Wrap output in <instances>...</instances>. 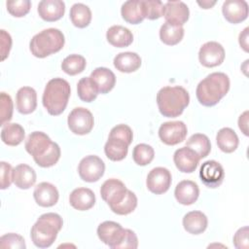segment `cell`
<instances>
[{
	"instance_id": "cell-1",
	"label": "cell",
	"mask_w": 249,
	"mask_h": 249,
	"mask_svg": "<svg viewBox=\"0 0 249 249\" xmlns=\"http://www.w3.org/2000/svg\"><path fill=\"white\" fill-rule=\"evenodd\" d=\"M25 150L41 167L54 165L58 161L61 154L59 146L42 131H34L27 136Z\"/></svg>"
},
{
	"instance_id": "cell-2",
	"label": "cell",
	"mask_w": 249,
	"mask_h": 249,
	"mask_svg": "<svg viewBox=\"0 0 249 249\" xmlns=\"http://www.w3.org/2000/svg\"><path fill=\"white\" fill-rule=\"evenodd\" d=\"M230 79L223 72L207 75L196 87V94L198 102L206 107L216 105L229 91Z\"/></svg>"
},
{
	"instance_id": "cell-3",
	"label": "cell",
	"mask_w": 249,
	"mask_h": 249,
	"mask_svg": "<svg viewBox=\"0 0 249 249\" xmlns=\"http://www.w3.org/2000/svg\"><path fill=\"white\" fill-rule=\"evenodd\" d=\"M190 103L189 92L180 86L163 87L157 94L160 113L167 118L180 116Z\"/></svg>"
},
{
	"instance_id": "cell-4",
	"label": "cell",
	"mask_w": 249,
	"mask_h": 249,
	"mask_svg": "<svg viewBox=\"0 0 249 249\" xmlns=\"http://www.w3.org/2000/svg\"><path fill=\"white\" fill-rule=\"evenodd\" d=\"M62 226L63 220L60 215L53 212L41 215L30 231L34 245L39 248L50 247L56 239Z\"/></svg>"
},
{
	"instance_id": "cell-5",
	"label": "cell",
	"mask_w": 249,
	"mask_h": 249,
	"mask_svg": "<svg viewBox=\"0 0 249 249\" xmlns=\"http://www.w3.org/2000/svg\"><path fill=\"white\" fill-rule=\"evenodd\" d=\"M70 85L62 78L50 80L44 89L42 102L48 113L52 116L60 115L66 108L70 97Z\"/></svg>"
},
{
	"instance_id": "cell-6",
	"label": "cell",
	"mask_w": 249,
	"mask_h": 249,
	"mask_svg": "<svg viewBox=\"0 0 249 249\" xmlns=\"http://www.w3.org/2000/svg\"><path fill=\"white\" fill-rule=\"evenodd\" d=\"M65 43L63 33L57 28H47L34 35L29 43L31 53L39 58L59 52Z\"/></svg>"
},
{
	"instance_id": "cell-7",
	"label": "cell",
	"mask_w": 249,
	"mask_h": 249,
	"mask_svg": "<svg viewBox=\"0 0 249 249\" xmlns=\"http://www.w3.org/2000/svg\"><path fill=\"white\" fill-rule=\"evenodd\" d=\"M67 124L69 129L78 135H85L91 131L94 119L89 110L84 107L74 108L68 115Z\"/></svg>"
},
{
	"instance_id": "cell-8",
	"label": "cell",
	"mask_w": 249,
	"mask_h": 249,
	"mask_svg": "<svg viewBox=\"0 0 249 249\" xmlns=\"http://www.w3.org/2000/svg\"><path fill=\"white\" fill-rule=\"evenodd\" d=\"M105 164L103 160L94 155L83 158L78 166V173L82 180L93 183L98 181L104 174Z\"/></svg>"
},
{
	"instance_id": "cell-9",
	"label": "cell",
	"mask_w": 249,
	"mask_h": 249,
	"mask_svg": "<svg viewBox=\"0 0 249 249\" xmlns=\"http://www.w3.org/2000/svg\"><path fill=\"white\" fill-rule=\"evenodd\" d=\"M187 125L182 121L165 122L159 128V137L166 145L173 146L183 142L187 136Z\"/></svg>"
},
{
	"instance_id": "cell-10",
	"label": "cell",
	"mask_w": 249,
	"mask_h": 249,
	"mask_svg": "<svg viewBox=\"0 0 249 249\" xmlns=\"http://www.w3.org/2000/svg\"><path fill=\"white\" fill-rule=\"evenodd\" d=\"M127 191L128 189H126L125 185L121 180L111 178L102 184L100 188V195L102 199L107 202L109 207L112 209L125 197Z\"/></svg>"
},
{
	"instance_id": "cell-11",
	"label": "cell",
	"mask_w": 249,
	"mask_h": 249,
	"mask_svg": "<svg viewBox=\"0 0 249 249\" xmlns=\"http://www.w3.org/2000/svg\"><path fill=\"white\" fill-rule=\"evenodd\" d=\"M125 233L124 229L119 223L113 221H105L97 228V235L99 239L113 249H117L122 242Z\"/></svg>"
},
{
	"instance_id": "cell-12",
	"label": "cell",
	"mask_w": 249,
	"mask_h": 249,
	"mask_svg": "<svg viewBox=\"0 0 249 249\" xmlns=\"http://www.w3.org/2000/svg\"><path fill=\"white\" fill-rule=\"evenodd\" d=\"M199 178L208 188H218L224 181L225 171L221 163L210 160L204 161L199 169Z\"/></svg>"
},
{
	"instance_id": "cell-13",
	"label": "cell",
	"mask_w": 249,
	"mask_h": 249,
	"mask_svg": "<svg viewBox=\"0 0 249 249\" xmlns=\"http://www.w3.org/2000/svg\"><path fill=\"white\" fill-rule=\"evenodd\" d=\"M199 62L205 67H216L225 59V50L223 46L215 41L206 42L198 52Z\"/></svg>"
},
{
	"instance_id": "cell-14",
	"label": "cell",
	"mask_w": 249,
	"mask_h": 249,
	"mask_svg": "<svg viewBox=\"0 0 249 249\" xmlns=\"http://www.w3.org/2000/svg\"><path fill=\"white\" fill-rule=\"evenodd\" d=\"M148 190L156 195H161L168 191L171 185V173L165 167H155L153 168L146 180Z\"/></svg>"
},
{
	"instance_id": "cell-15",
	"label": "cell",
	"mask_w": 249,
	"mask_h": 249,
	"mask_svg": "<svg viewBox=\"0 0 249 249\" xmlns=\"http://www.w3.org/2000/svg\"><path fill=\"white\" fill-rule=\"evenodd\" d=\"M189 16V8L182 1H168L164 4L163 17L172 25L182 26L188 21Z\"/></svg>"
},
{
	"instance_id": "cell-16",
	"label": "cell",
	"mask_w": 249,
	"mask_h": 249,
	"mask_svg": "<svg viewBox=\"0 0 249 249\" xmlns=\"http://www.w3.org/2000/svg\"><path fill=\"white\" fill-rule=\"evenodd\" d=\"M199 160L198 155L187 146L177 149L173 155V161L176 167L183 173L194 172L198 165Z\"/></svg>"
},
{
	"instance_id": "cell-17",
	"label": "cell",
	"mask_w": 249,
	"mask_h": 249,
	"mask_svg": "<svg viewBox=\"0 0 249 249\" xmlns=\"http://www.w3.org/2000/svg\"><path fill=\"white\" fill-rule=\"evenodd\" d=\"M222 12L231 23H239L248 17V4L244 0H227L223 3Z\"/></svg>"
},
{
	"instance_id": "cell-18",
	"label": "cell",
	"mask_w": 249,
	"mask_h": 249,
	"mask_svg": "<svg viewBox=\"0 0 249 249\" xmlns=\"http://www.w3.org/2000/svg\"><path fill=\"white\" fill-rule=\"evenodd\" d=\"M89 79L95 87L98 93H107L113 89L116 84L115 74L106 67L95 68L89 76Z\"/></svg>"
},
{
	"instance_id": "cell-19",
	"label": "cell",
	"mask_w": 249,
	"mask_h": 249,
	"mask_svg": "<svg viewBox=\"0 0 249 249\" xmlns=\"http://www.w3.org/2000/svg\"><path fill=\"white\" fill-rule=\"evenodd\" d=\"M36 203L42 207H51L58 201L59 194L54 185L49 182L39 183L33 192Z\"/></svg>"
},
{
	"instance_id": "cell-20",
	"label": "cell",
	"mask_w": 249,
	"mask_h": 249,
	"mask_svg": "<svg viewBox=\"0 0 249 249\" xmlns=\"http://www.w3.org/2000/svg\"><path fill=\"white\" fill-rule=\"evenodd\" d=\"M176 200L183 205H191L196 201L199 189L196 183L191 180H183L177 184L174 190Z\"/></svg>"
},
{
	"instance_id": "cell-21",
	"label": "cell",
	"mask_w": 249,
	"mask_h": 249,
	"mask_svg": "<svg viewBox=\"0 0 249 249\" xmlns=\"http://www.w3.org/2000/svg\"><path fill=\"white\" fill-rule=\"evenodd\" d=\"M65 4L61 0H42L38 4V14L46 21H55L62 18Z\"/></svg>"
},
{
	"instance_id": "cell-22",
	"label": "cell",
	"mask_w": 249,
	"mask_h": 249,
	"mask_svg": "<svg viewBox=\"0 0 249 249\" xmlns=\"http://www.w3.org/2000/svg\"><path fill=\"white\" fill-rule=\"evenodd\" d=\"M17 109L20 114L27 115L32 113L37 107V93L31 87L20 88L16 96Z\"/></svg>"
},
{
	"instance_id": "cell-23",
	"label": "cell",
	"mask_w": 249,
	"mask_h": 249,
	"mask_svg": "<svg viewBox=\"0 0 249 249\" xmlns=\"http://www.w3.org/2000/svg\"><path fill=\"white\" fill-rule=\"evenodd\" d=\"M71 206L79 211L90 209L95 203L94 193L89 188H77L69 196Z\"/></svg>"
},
{
	"instance_id": "cell-24",
	"label": "cell",
	"mask_w": 249,
	"mask_h": 249,
	"mask_svg": "<svg viewBox=\"0 0 249 249\" xmlns=\"http://www.w3.org/2000/svg\"><path fill=\"white\" fill-rule=\"evenodd\" d=\"M13 182L18 188L27 190L35 184L36 172L28 164L20 163L13 168Z\"/></svg>"
},
{
	"instance_id": "cell-25",
	"label": "cell",
	"mask_w": 249,
	"mask_h": 249,
	"mask_svg": "<svg viewBox=\"0 0 249 249\" xmlns=\"http://www.w3.org/2000/svg\"><path fill=\"white\" fill-rule=\"evenodd\" d=\"M107 41L114 47L125 48L133 41L132 32L122 25H113L106 32Z\"/></svg>"
},
{
	"instance_id": "cell-26",
	"label": "cell",
	"mask_w": 249,
	"mask_h": 249,
	"mask_svg": "<svg viewBox=\"0 0 249 249\" xmlns=\"http://www.w3.org/2000/svg\"><path fill=\"white\" fill-rule=\"evenodd\" d=\"M208 225L207 217L201 211H191L183 217V227L185 231L192 234L202 233Z\"/></svg>"
},
{
	"instance_id": "cell-27",
	"label": "cell",
	"mask_w": 249,
	"mask_h": 249,
	"mask_svg": "<svg viewBox=\"0 0 249 249\" xmlns=\"http://www.w3.org/2000/svg\"><path fill=\"white\" fill-rule=\"evenodd\" d=\"M114 66L123 73H131L141 66V57L136 53L124 52L118 53L114 58Z\"/></svg>"
},
{
	"instance_id": "cell-28",
	"label": "cell",
	"mask_w": 249,
	"mask_h": 249,
	"mask_svg": "<svg viewBox=\"0 0 249 249\" xmlns=\"http://www.w3.org/2000/svg\"><path fill=\"white\" fill-rule=\"evenodd\" d=\"M123 18L130 24H138L145 18L142 0H128L122 5Z\"/></svg>"
},
{
	"instance_id": "cell-29",
	"label": "cell",
	"mask_w": 249,
	"mask_h": 249,
	"mask_svg": "<svg viewBox=\"0 0 249 249\" xmlns=\"http://www.w3.org/2000/svg\"><path fill=\"white\" fill-rule=\"evenodd\" d=\"M128 146L129 144L124 140L109 136L104 146V152L109 160L113 161H120L126 157Z\"/></svg>"
},
{
	"instance_id": "cell-30",
	"label": "cell",
	"mask_w": 249,
	"mask_h": 249,
	"mask_svg": "<svg viewBox=\"0 0 249 249\" xmlns=\"http://www.w3.org/2000/svg\"><path fill=\"white\" fill-rule=\"evenodd\" d=\"M24 129L19 124L7 123L2 126L1 139L8 146H18L24 139Z\"/></svg>"
},
{
	"instance_id": "cell-31",
	"label": "cell",
	"mask_w": 249,
	"mask_h": 249,
	"mask_svg": "<svg viewBox=\"0 0 249 249\" xmlns=\"http://www.w3.org/2000/svg\"><path fill=\"white\" fill-rule=\"evenodd\" d=\"M216 141L219 149L224 153H232L238 146V137L233 129L231 127L221 128L216 135Z\"/></svg>"
},
{
	"instance_id": "cell-32",
	"label": "cell",
	"mask_w": 249,
	"mask_h": 249,
	"mask_svg": "<svg viewBox=\"0 0 249 249\" xmlns=\"http://www.w3.org/2000/svg\"><path fill=\"white\" fill-rule=\"evenodd\" d=\"M70 19L76 27L85 28L90 23L91 11L87 5L76 3L70 9Z\"/></svg>"
},
{
	"instance_id": "cell-33",
	"label": "cell",
	"mask_w": 249,
	"mask_h": 249,
	"mask_svg": "<svg viewBox=\"0 0 249 249\" xmlns=\"http://www.w3.org/2000/svg\"><path fill=\"white\" fill-rule=\"evenodd\" d=\"M184 37V28L164 22L160 29V41L168 46H174L181 42Z\"/></svg>"
},
{
	"instance_id": "cell-34",
	"label": "cell",
	"mask_w": 249,
	"mask_h": 249,
	"mask_svg": "<svg viewBox=\"0 0 249 249\" xmlns=\"http://www.w3.org/2000/svg\"><path fill=\"white\" fill-rule=\"evenodd\" d=\"M186 146L193 149L199 157L203 159L207 157L211 151V143L209 138L202 133L193 134L186 142Z\"/></svg>"
},
{
	"instance_id": "cell-35",
	"label": "cell",
	"mask_w": 249,
	"mask_h": 249,
	"mask_svg": "<svg viewBox=\"0 0 249 249\" xmlns=\"http://www.w3.org/2000/svg\"><path fill=\"white\" fill-rule=\"evenodd\" d=\"M87 65L86 58L81 54H70L61 62V69L68 75L74 76L82 73Z\"/></svg>"
},
{
	"instance_id": "cell-36",
	"label": "cell",
	"mask_w": 249,
	"mask_h": 249,
	"mask_svg": "<svg viewBox=\"0 0 249 249\" xmlns=\"http://www.w3.org/2000/svg\"><path fill=\"white\" fill-rule=\"evenodd\" d=\"M155 157V151L152 148V146L148 144H138L133 148L132 151V159L134 162L138 165L144 166L154 160Z\"/></svg>"
},
{
	"instance_id": "cell-37",
	"label": "cell",
	"mask_w": 249,
	"mask_h": 249,
	"mask_svg": "<svg viewBox=\"0 0 249 249\" xmlns=\"http://www.w3.org/2000/svg\"><path fill=\"white\" fill-rule=\"evenodd\" d=\"M77 91L79 98L85 102H91L98 95V91L91 83L89 77H84L78 82Z\"/></svg>"
},
{
	"instance_id": "cell-38",
	"label": "cell",
	"mask_w": 249,
	"mask_h": 249,
	"mask_svg": "<svg viewBox=\"0 0 249 249\" xmlns=\"http://www.w3.org/2000/svg\"><path fill=\"white\" fill-rule=\"evenodd\" d=\"M145 18L154 20L163 16L164 4L160 0H142Z\"/></svg>"
},
{
	"instance_id": "cell-39",
	"label": "cell",
	"mask_w": 249,
	"mask_h": 249,
	"mask_svg": "<svg viewBox=\"0 0 249 249\" xmlns=\"http://www.w3.org/2000/svg\"><path fill=\"white\" fill-rule=\"evenodd\" d=\"M137 206V197L136 195L130 190L127 191L125 197L111 210L118 215H127L131 213Z\"/></svg>"
},
{
	"instance_id": "cell-40",
	"label": "cell",
	"mask_w": 249,
	"mask_h": 249,
	"mask_svg": "<svg viewBox=\"0 0 249 249\" xmlns=\"http://www.w3.org/2000/svg\"><path fill=\"white\" fill-rule=\"evenodd\" d=\"M8 12L16 17L21 18L29 13L31 8V2L29 0H13L6 2Z\"/></svg>"
},
{
	"instance_id": "cell-41",
	"label": "cell",
	"mask_w": 249,
	"mask_h": 249,
	"mask_svg": "<svg viewBox=\"0 0 249 249\" xmlns=\"http://www.w3.org/2000/svg\"><path fill=\"white\" fill-rule=\"evenodd\" d=\"M0 117L2 126L9 123L13 117V100L11 96L4 91L0 93Z\"/></svg>"
},
{
	"instance_id": "cell-42",
	"label": "cell",
	"mask_w": 249,
	"mask_h": 249,
	"mask_svg": "<svg viewBox=\"0 0 249 249\" xmlns=\"http://www.w3.org/2000/svg\"><path fill=\"white\" fill-rule=\"evenodd\" d=\"M0 247L1 248H11V249H24L26 247L24 239L21 235L14 232L6 233L0 237Z\"/></svg>"
},
{
	"instance_id": "cell-43",
	"label": "cell",
	"mask_w": 249,
	"mask_h": 249,
	"mask_svg": "<svg viewBox=\"0 0 249 249\" xmlns=\"http://www.w3.org/2000/svg\"><path fill=\"white\" fill-rule=\"evenodd\" d=\"M109 136L123 139L130 145L132 142L133 133H132V129L127 124H117L111 129Z\"/></svg>"
},
{
	"instance_id": "cell-44",
	"label": "cell",
	"mask_w": 249,
	"mask_h": 249,
	"mask_svg": "<svg viewBox=\"0 0 249 249\" xmlns=\"http://www.w3.org/2000/svg\"><path fill=\"white\" fill-rule=\"evenodd\" d=\"M1 189L5 190L13 182V167L6 161H1Z\"/></svg>"
},
{
	"instance_id": "cell-45",
	"label": "cell",
	"mask_w": 249,
	"mask_h": 249,
	"mask_svg": "<svg viewBox=\"0 0 249 249\" xmlns=\"http://www.w3.org/2000/svg\"><path fill=\"white\" fill-rule=\"evenodd\" d=\"M233 244L237 249H247L248 243V227L240 228L233 235Z\"/></svg>"
},
{
	"instance_id": "cell-46",
	"label": "cell",
	"mask_w": 249,
	"mask_h": 249,
	"mask_svg": "<svg viewBox=\"0 0 249 249\" xmlns=\"http://www.w3.org/2000/svg\"><path fill=\"white\" fill-rule=\"evenodd\" d=\"M138 247V238L135 232L129 229H125L124 236L122 242L119 244L118 248H128V249H136Z\"/></svg>"
},
{
	"instance_id": "cell-47",
	"label": "cell",
	"mask_w": 249,
	"mask_h": 249,
	"mask_svg": "<svg viewBox=\"0 0 249 249\" xmlns=\"http://www.w3.org/2000/svg\"><path fill=\"white\" fill-rule=\"evenodd\" d=\"M1 36V60H5L10 53L12 48V37L11 35L4 29L0 30Z\"/></svg>"
},
{
	"instance_id": "cell-48",
	"label": "cell",
	"mask_w": 249,
	"mask_h": 249,
	"mask_svg": "<svg viewBox=\"0 0 249 249\" xmlns=\"http://www.w3.org/2000/svg\"><path fill=\"white\" fill-rule=\"evenodd\" d=\"M239 129L247 136L248 135V111L243 112L238 118Z\"/></svg>"
},
{
	"instance_id": "cell-49",
	"label": "cell",
	"mask_w": 249,
	"mask_h": 249,
	"mask_svg": "<svg viewBox=\"0 0 249 249\" xmlns=\"http://www.w3.org/2000/svg\"><path fill=\"white\" fill-rule=\"evenodd\" d=\"M248 27L244 28V30L239 34V38H238V42L240 47L246 52H249V43H248Z\"/></svg>"
},
{
	"instance_id": "cell-50",
	"label": "cell",
	"mask_w": 249,
	"mask_h": 249,
	"mask_svg": "<svg viewBox=\"0 0 249 249\" xmlns=\"http://www.w3.org/2000/svg\"><path fill=\"white\" fill-rule=\"evenodd\" d=\"M197 4L202 8V9H210L212 6H214L216 4V1H197Z\"/></svg>"
}]
</instances>
